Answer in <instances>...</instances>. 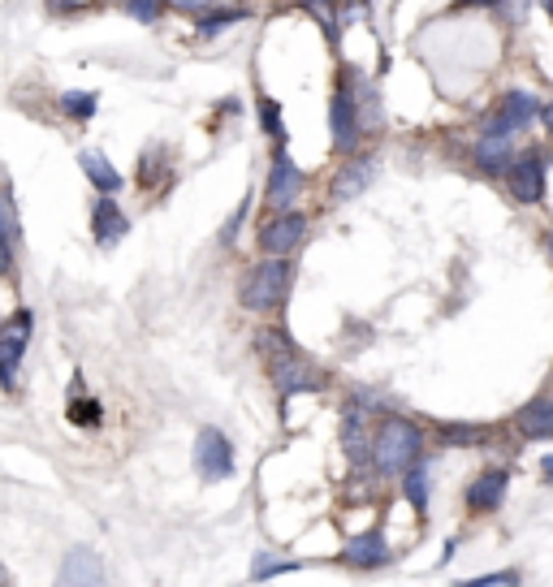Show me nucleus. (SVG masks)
Wrapping results in <instances>:
<instances>
[{"mask_svg": "<svg viewBox=\"0 0 553 587\" xmlns=\"http://www.w3.org/2000/svg\"><path fill=\"white\" fill-rule=\"evenodd\" d=\"M0 243L9 246V250H18L22 246V221H18V199L9 186H0Z\"/></svg>", "mask_w": 553, "mask_h": 587, "instance_id": "393cba45", "label": "nucleus"}, {"mask_svg": "<svg viewBox=\"0 0 553 587\" xmlns=\"http://www.w3.org/2000/svg\"><path fill=\"white\" fill-rule=\"evenodd\" d=\"M264 367H268V381L277 385L281 397H295V393H320L325 389V376L307 363L299 345L290 342L286 333H264Z\"/></svg>", "mask_w": 553, "mask_h": 587, "instance_id": "20e7f679", "label": "nucleus"}, {"mask_svg": "<svg viewBox=\"0 0 553 587\" xmlns=\"http://www.w3.org/2000/svg\"><path fill=\"white\" fill-rule=\"evenodd\" d=\"M541 130H545V135L553 139V96L541 104Z\"/></svg>", "mask_w": 553, "mask_h": 587, "instance_id": "f704fd0d", "label": "nucleus"}, {"mask_svg": "<svg viewBox=\"0 0 553 587\" xmlns=\"http://www.w3.org/2000/svg\"><path fill=\"white\" fill-rule=\"evenodd\" d=\"M302 191H307L302 164L290 156V147H273V156H268V178H264V207H268V212L299 207Z\"/></svg>", "mask_w": 553, "mask_h": 587, "instance_id": "6e6552de", "label": "nucleus"}, {"mask_svg": "<svg viewBox=\"0 0 553 587\" xmlns=\"http://www.w3.org/2000/svg\"><path fill=\"white\" fill-rule=\"evenodd\" d=\"M325 121H329V147L338 156H354L363 151V113H359V96H354V74L347 61H338L333 70V83H329V108H325Z\"/></svg>", "mask_w": 553, "mask_h": 587, "instance_id": "f257e3e1", "label": "nucleus"}, {"mask_svg": "<svg viewBox=\"0 0 553 587\" xmlns=\"http://www.w3.org/2000/svg\"><path fill=\"white\" fill-rule=\"evenodd\" d=\"M302 562L299 557H277V553H259L252 562V579L255 584H264V579H277V575H286V570H299Z\"/></svg>", "mask_w": 553, "mask_h": 587, "instance_id": "bb28decb", "label": "nucleus"}, {"mask_svg": "<svg viewBox=\"0 0 553 587\" xmlns=\"http://www.w3.org/2000/svg\"><path fill=\"white\" fill-rule=\"evenodd\" d=\"M536 9H541V13H545V18L553 22V0H536Z\"/></svg>", "mask_w": 553, "mask_h": 587, "instance_id": "e433bc0d", "label": "nucleus"}, {"mask_svg": "<svg viewBox=\"0 0 553 587\" xmlns=\"http://www.w3.org/2000/svg\"><path fill=\"white\" fill-rule=\"evenodd\" d=\"M255 121H259V130H264L268 147L290 143V135H286V117H281V104L268 96V92H259V87H255Z\"/></svg>", "mask_w": 553, "mask_h": 587, "instance_id": "aec40b11", "label": "nucleus"}, {"mask_svg": "<svg viewBox=\"0 0 553 587\" xmlns=\"http://www.w3.org/2000/svg\"><path fill=\"white\" fill-rule=\"evenodd\" d=\"M78 169H83V178H87V186H92L96 195H121V186H126L121 169L104 156L100 147H83V151H78Z\"/></svg>", "mask_w": 553, "mask_h": 587, "instance_id": "dca6fc26", "label": "nucleus"}, {"mask_svg": "<svg viewBox=\"0 0 553 587\" xmlns=\"http://www.w3.org/2000/svg\"><path fill=\"white\" fill-rule=\"evenodd\" d=\"M44 4H49V13H56V18H78V13L96 9V0H44Z\"/></svg>", "mask_w": 553, "mask_h": 587, "instance_id": "c756f323", "label": "nucleus"}, {"mask_svg": "<svg viewBox=\"0 0 553 587\" xmlns=\"http://www.w3.org/2000/svg\"><path fill=\"white\" fill-rule=\"evenodd\" d=\"M52 587H104V566L92 548H70Z\"/></svg>", "mask_w": 553, "mask_h": 587, "instance_id": "f3484780", "label": "nucleus"}, {"mask_svg": "<svg viewBox=\"0 0 553 587\" xmlns=\"http://www.w3.org/2000/svg\"><path fill=\"white\" fill-rule=\"evenodd\" d=\"M498 0H450V13H476V9H493Z\"/></svg>", "mask_w": 553, "mask_h": 587, "instance_id": "473e14b6", "label": "nucleus"}, {"mask_svg": "<svg viewBox=\"0 0 553 587\" xmlns=\"http://www.w3.org/2000/svg\"><path fill=\"white\" fill-rule=\"evenodd\" d=\"M56 113L65 121H92L100 113V92H61L56 96Z\"/></svg>", "mask_w": 553, "mask_h": 587, "instance_id": "5701e85b", "label": "nucleus"}, {"mask_svg": "<svg viewBox=\"0 0 553 587\" xmlns=\"http://www.w3.org/2000/svg\"><path fill=\"white\" fill-rule=\"evenodd\" d=\"M70 424L78 428H100L104 424V406L100 397H83V389L70 397Z\"/></svg>", "mask_w": 553, "mask_h": 587, "instance_id": "a878e982", "label": "nucleus"}, {"mask_svg": "<svg viewBox=\"0 0 553 587\" xmlns=\"http://www.w3.org/2000/svg\"><path fill=\"white\" fill-rule=\"evenodd\" d=\"M532 4H536V0H498V4H493V18H498L502 31H519V26L528 22Z\"/></svg>", "mask_w": 553, "mask_h": 587, "instance_id": "cd10ccee", "label": "nucleus"}, {"mask_svg": "<svg viewBox=\"0 0 553 587\" xmlns=\"http://www.w3.org/2000/svg\"><path fill=\"white\" fill-rule=\"evenodd\" d=\"M169 173H173L169 147H160V143L143 147V156H139V186H143V191H156V186H160Z\"/></svg>", "mask_w": 553, "mask_h": 587, "instance_id": "412c9836", "label": "nucleus"}, {"mask_svg": "<svg viewBox=\"0 0 553 587\" xmlns=\"http://www.w3.org/2000/svg\"><path fill=\"white\" fill-rule=\"evenodd\" d=\"M338 4V13H342V22L351 26V22H363L368 13H372V0H333Z\"/></svg>", "mask_w": 553, "mask_h": 587, "instance_id": "7c9ffc66", "label": "nucleus"}, {"mask_svg": "<svg viewBox=\"0 0 553 587\" xmlns=\"http://www.w3.org/2000/svg\"><path fill=\"white\" fill-rule=\"evenodd\" d=\"M195 471L203 484H221L234 476V440L221 428H200L195 437Z\"/></svg>", "mask_w": 553, "mask_h": 587, "instance_id": "9d476101", "label": "nucleus"}, {"mask_svg": "<svg viewBox=\"0 0 553 587\" xmlns=\"http://www.w3.org/2000/svg\"><path fill=\"white\" fill-rule=\"evenodd\" d=\"M203 4H208V0H169V9H173V13H187V18H195Z\"/></svg>", "mask_w": 553, "mask_h": 587, "instance_id": "72a5a7b5", "label": "nucleus"}, {"mask_svg": "<svg viewBox=\"0 0 553 587\" xmlns=\"http://www.w3.org/2000/svg\"><path fill=\"white\" fill-rule=\"evenodd\" d=\"M311 230V216L302 207H286V212H268L259 225H255V246L259 255H277V259H290L302 246Z\"/></svg>", "mask_w": 553, "mask_h": 587, "instance_id": "0eeeda50", "label": "nucleus"}, {"mask_svg": "<svg viewBox=\"0 0 553 587\" xmlns=\"http://www.w3.org/2000/svg\"><path fill=\"white\" fill-rule=\"evenodd\" d=\"M342 557H347L351 566H363V570H376V566H385V562L394 557V548H390V540L381 536V527H372V532L354 536L351 544L342 548Z\"/></svg>", "mask_w": 553, "mask_h": 587, "instance_id": "6ab92c4d", "label": "nucleus"}, {"mask_svg": "<svg viewBox=\"0 0 553 587\" xmlns=\"http://www.w3.org/2000/svg\"><path fill=\"white\" fill-rule=\"evenodd\" d=\"M255 9L252 4H234V0H225V4H203L200 13L191 18V31L200 35V40H212V35H221V31H230V26H238V22H252Z\"/></svg>", "mask_w": 553, "mask_h": 587, "instance_id": "4468645a", "label": "nucleus"}, {"mask_svg": "<svg viewBox=\"0 0 553 587\" xmlns=\"http://www.w3.org/2000/svg\"><path fill=\"white\" fill-rule=\"evenodd\" d=\"M514 433L523 440H553V393H536L514 410Z\"/></svg>", "mask_w": 553, "mask_h": 587, "instance_id": "2eb2a0df", "label": "nucleus"}, {"mask_svg": "<svg viewBox=\"0 0 553 587\" xmlns=\"http://www.w3.org/2000/svg\"><path fill=\"white\" fill-rule=\"evenodd\" d=\"M0 587H9V570L4 566H0Z\"/></svg>", "mask_w": 553, "mask_h": 587, "instance_id": "58836bf2", "label": "nucleus"}, {"mask_svg": "<svg viewBox=\"0 0 553 587\" xmlns=\"http://www.w3.org/2000/svg\"><path fill=\"white\" fill-rule=\"evenodd\" d=\"M519 139H506V135H489V130H476V139L467 147V160L480 178H506V169L514 164L519 156Z\"/></svg>", "mask_w": 553, "mask_h": 587, "instance_id": "9b49d317", "label": "nucleus"}, {"mask_svg": "<svg viewBox=\"0 0 553 587\" xmlns=\"http://www.w3.org/2000/svg\"><path fill=\"white\" fill-rule=\"evenodd\" d=\"M9 268H13V250H9V246L0 243V277H4Z\"/></svg>", "mask_w": 553, "mask_h": 587, "instance_id": "c9c22d12", "label": "nucleus"}, {"mask_svg": "<svg viewBox=\"0 0 553 587\" xmlns=\"http://www.w3.org/2000/svg\"><path fill=\"white\" fill-rule=\"evenodd\" d=\"M35 316L26 307H18L4 324H0V389H18V372L26 363V345H31Z\"/></svg>", "mask_w": 553, "mask_h": 587, "instance_id": "1a4fd4ad", "label": "nucleus"}, {"mask_svg": "<svg viewBox=\"0 0 553 587\" xmlns=\"http://www.w3.org/2000/svg\"><path fill=\"white\" fill-rule=\"evenodd\" d=\"M424 453V428L406 415H385L372 433V471L381 476H403L406 467H415Z\"/></svg>", "mask_w": 553, "mask_h": 587, "instance_id": "f03ea898", "label": "nucleus"}, {"mask_svg": "<svg viewBox=\"0 0 553 587\" xmlns=\"http://www.w3.org/2000/svg\"><path fill=\"white\" fill-rule=\"evenodd\" d=\"M506 484H510V476H506L502 467L480 471V476L467 484V510H471V514H493V510H502Z\"/></svg>", "mask_w": 553, "mask_h": 587, "instance_id": "a211bd4d", "label": "nucleus"}, {"mask_svg": "<svg viewBox=\"0 0 553 587\" xmlns=\"http://www.w3.org/2000/svg\"><path fill=\"white\" fill-rule=\"evenodd\" d=\"M126 234H130V216H126L121 199L96 195V203H92V238H96V246H117Z\"/></svg>", "mask_w": 553, "mask_h": 587, "instance_id": "ddd939ff", "label": "nucleus"}, {"mask_svg": "<svg viewBox=\"0 0 553 587\" xmlns=\"http://www.w3.org/2000/svg\"><path fill=\"white\" fill-rule=\"evenodd\" d=\"M234 4H247V0H234Z\"/></svg>", "mask_w": 553, "mask_h": 587, "instance_id": "ea45409f", "label": "nucleus"}, {"mask_svg": "<svg viewBox=\"0 0 553 587\" xmlns=\"http://www.w3.org/2000/svg\"><path fill=\"white\" fill-rule=\"evenodd\" d=\"M550 169H553V151L545 143L519 147L514 164L506 169V178H502L510 199H514V203H523V207L545 203V195H550Z\"/></svg>", "mask_w": 553, "mask_h": 587, "instance_id": "423d86ee", "label": "nucleus"}, {"mask_svg": "<svg viewBox=\"0 0 553 587\" xmlns=\"http://www.w3.org/2000/svg\"><path fill=\"white\" fill-rule=\"evenodd\" d=\"M519 575L514 570H502V575H480V579H462L458 587H514Z\"/></svg>", "mask_w": 553, "mask_h": 587, "instance_id": "2f4dec72", "label": "nucleus"}, {"mask_svg": "<svg viewBox=\"0 0 553 587\" xmlns=\"http://www.w3.org/2000/svg\"><path fill=\"white\" fill-rule=\"evenodd\" d=\"M117 9L130 18V22H139V26H160L173 9H169V0H117Z\"/></svg>", "mask_w": 553, "mask_h": 587, "instance_id": "b1692460", "label": "nucleus"}, {"mask_svg": "<svg viewBox=\"0 0 553 587\" xmlns=\"http://www.w3.org/2000/svg\"><path fill=\"white\" fill-rule=\"evenodd\" d=\"M398 480H403V497L411 501V510L424 519L428 514V458H419L415 467H406Z\"/></svg>", "mask_w": 553, "mask_h": 587, "instance_id": "4be33fe9", "label": "nucleus"}, {"mask_svg": "<svg viewBox=\"0 0 553 587\" xmlns=\"http://www.w3.org/2000/svg\"><path fill=\"white\" fill-rule=\"evenodd\" d=\"M372 178H376V156H363V151L347 156V164L329 178V203H351V199H359L372 186Z\"/></svg>", "mask_w": 553, "mask_h": 587, "instance_id": "f8f14e48", "label": "nucleus"}, {"mask_svg": "<svg viewBox=\"0 0 553 587\" xmlns=\"http://www.w3.org/2000/svg\"><path fill=\"white\" fill-rule=\"evenodd\" d=\"M545 250H550V259H553V230L545 234Z\"/></svg>", "mask_w": 553, "mask_h": 587, "instance_id": "4c0bfd02", "label": "nucleus"}, {"mask_svg": "<svg viewBox=\"0 0 553 587\" xmlns=\"http://www.w3.org/2000/svg\"><path fill=\"white\" fill-rule=\"evenodd\" d=\"M96 4H104V0H96ZM113 4H117V0H113Z\"/></svg>", "mask_w": 553, "mask_h": 587, "instance_id": "a19ab883", "label": "nucleus"}, {"mask_svg": "<svg viewBox=\"0 0 553 587\" xmlns=\"http://www.w3.org/2000/svg\"><path fill=\"white\" fill-rule=\"evenodd\" d=\"M442 440H450V445H480V440H489V428H480V424H446Z\"/></svg>", "mask_w": 553, "mask_h": 587, "instance_id": "c85d7f7f", "label": "nucleus"}, {"mask_svg": "<svg viewBox=\"0 0 553 587\" xmlns=\"http://www.w3.org/2000/svg\"><path fill=\"white\" fill-rule=\"evenodd\" d=\"M541 104L545 99L528 87H502V96L493 99L480 117V130L489 135H506V139H523L536 121H541Z\"/></svg>", "mask_w": 553, "mask_h": 587, "instance_id": "39448f33", "label": "nucleus"}, {"mask_svg": "<svg viewBox=\"0 0 553 587\" xmlns=\"http://www.w3.org/2000/svg\"><path fill=\"white\" fill-rule=\"evenodd\" d=\"M290 290H295V264L290 259H277V255L255 259L252 268L238 277V302L247 311H255V316L281 311Z\"/></svg>", "mask_w": 553, "mask_h": 587, "instance_id": "7ed1b4c3", "label": "nucleus"}]
</instances>
